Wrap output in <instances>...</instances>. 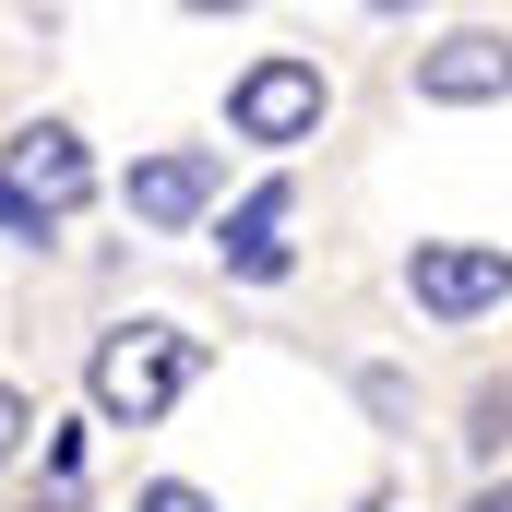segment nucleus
<instances>
[{"mask_svg": "<svg viewBox=\"0 0 512 512\" xmlns=\"http://www.w3.org/2000/svg\"><path fill=\"white\" fill-rule=\"evenodd\" d=\"M405 286H417V310H429V322H477V310H501V298H512V251H477V239H417Z\"/></svg>", "mask_w": 512, "mask_h": 512, "instance_id": "7ed1b4c3", "label": "nucleus"}, {"mask_svg": "<svg viewBox=\"0 0 512 512\" xmlns=\"http://www.w3.org/2000/svg\"><path fill=\"white\" fill-rule=\"evenodd\" d=\"M191 370H203V346H191L179 322H131V334H108V346H96L84 393H96V417H131V429H155V417L191 393Z\"/></svg>", "mask_w": 512, "mask_h": 512, "instance_id": "f257e3e1", "label": "nucleus"}, {"mask_svg": "<svg viewBox=\"0 0 512 512\" xmlns=\"http://www.w3.org/2000/svg\"><path fill=\"white\" fill-rule=\"evenodd\" d=\"M131 512H215V501H203L191 477H155V489H143V501H131Z\"/></svg>", "mask_w": 512, "mask_h": 512, "instance_id": "6e6552de", "label": "nucleus"}, {"mask_svg": "<svg viewBox=\"0 0 512 512\" xmlns=\"http://www.w3.org/2000/svg\"><path fill=\"white\" fill-rule=\"evenodd\" d=\"M0 179L24 191V215H36V227H60V215H72V203L96 191V167H84V131H60V120H36V131H24Z\"/></svg>", "mask_w": 512, "mask_h": 512, "instance_id": "20e7f679", "label": "nucleus"}, {"mask_svg": "<svg viewBox=\"0 0 512 512\" xmlns=\"http://www.w3.org/2000/svg\"><path fill=\"white\" fill-rule=\"evenodd\" d=\"M465 512H512V489H477V501H465Z\"/></svg>", "mask_w": 512, "mask_h": 512, "instance_id": "9b49d317", "label": "nucleus"}, {"mask_svg": "<svg viewBox=\"0 0 512 512\" xmlns=\"http://www.w3.org/2000/svg\"><path fill=\"white\" fill-rule=\"evenodd\" d=\"M417 96H429V108H489V96H512V36H489V24L441 36V48L417 60Z\"/></svg>", "mask_w": 512, "mask_h": 512, "instance_id": "39448f33", "label": "nucleus"}, {"mask_svg": "<svg viewBox=\"0 0 512 512\" xmlns=\"http://www.w3.org/2000/svg\"><path fill=\"white\" fill-rule=\"evenodd\" d=\"M322 108H334V96H322V60H286V48L227 84V131H239V143H310Z\"/></svg>", "mask_w": 512, "mask_h": 512, "instance_id": "f03ea898", "label": "nucleus"}, {"mask_svg": "<svg viewBox=\"0 0 512 512\" xmlns=\"http://www.w3.org/2000/svg\"><path fill=\"white\" fill-rule=\"evenodd\" d=\"M215 191H227V167H215L203 143H179V155H143V167H131V215H143V227H191Z\"/></svg>", "mask_w": 512, "mask_h": 512, "instance_id": "423d86ee", "label": "nucleus"}, {"mask_svg": "<svg viewBox=\"0 0 512 512\" xmlns=\"http://www.w3.org/2000/svg\"><path fill=\"white\" fill-rule=\"evenodd\" d=\"M36 512H72V501H36Z\"/></svg>", "mask_w": 512, "mask_h": 512, "instance_id": "f8f14e48", "label": "nucleus"}, {"mask_svg": "<svg viewBox=\"0 0 512 512\" xmlns=\"http://www.w3.org/2000/svg\"><path fill=\"white\" fill-rule=\"evenodd\" d=\"M286 215H298V191H286V179H262L251 203L227 215V274H251V286H274V274H286Z\"/></svg>", "mask_w": 512, "mask_h": 512, "instance_id": "0eeeda50", "label": "nucleus"}, {"mask_svg": "<svg viewBox=\"0 0 512 512\" xmlns=\"http://www.w3.org/2000/svg\"><path fill=\"white\" fill-rule=\"evenodd\" d=\"M24 429H36V405H24V393L0 382V453H12V441H24Z\"/></svg>", "mask_w": 512, "mask_h": 512, "instance_id": "1a4fd4ad", "label": "nucleus"}, {"mask_svg": "<svg viewBox=\"0 0 512 512\" xmlns=\"http://www.w3.org/2000/svg\"><path fill=\"white\" fill-rule=\"evenodd\" d=\"M0 227H12V239H36V215H24V191H12V179H0Z\"/></svg>", "mask_w": 512, "mask_h": 512, "instance_id": "9d476101", "label": "nucleus"}]
</instances>
